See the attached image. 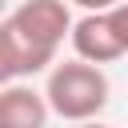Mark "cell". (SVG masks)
<instances>
[{
	"label": "cell",
	"mask_w": 128,
	"mask_h": 128,
	"mask_svg": "<svg viewBox=\"0 0 128 128\" xmlns=\"http://www.w3.org/2000/svg\"><path fill=\"white\" fill-rule=\"evenodd\" d=\"M76 20L68 0H24L0 24V76L4 84L24 80L56 64L64 36H72Z\"/></svg>",
	"instance_id": "cell-1"
},
{
	"label": "cell",
	"mask_w": 128,
	"mask_h": 128,
	"mask_svg": "<svg viewBox=\"0 0 128 128\" xmlns=\"http://www.w3.org/2000/svg\"><path fill=\"white\" fill-rule=\"evenodd\" d=\"M44 96L52 104V116L84 124V120H100V112L108 108L112 84H108V72L100 64H88L76 56V60H64L48 72Z\"/></svg>",
	"instance_id": "cell-2"
},
{
	"label": "cell",
	"mask_w": 128,
	"mask_h": 128,
	"mask_svg": "<svg viewBox=\"0 0 128 128\" xmlns=\"http://www.w3.org/2000/svg\"><path fill=\"white\" fill-rule=\"evenodd\" d=\"M68 40H72V52L88 64H112L128 52V44H124V36L112 20V8L108 12H84Z\"/></svg>",
	"instance_id": "cell-3"
},
{
	"label": "cell",
	"mask_w": 128,
	"mask_h": 128,
	"mask_svg": "<svg viewBox=\"0 0 128 128\" xmlns=\"http://www.w3.org/2000/svg\"><path fill=\"white\" fill-rule=\"evenodd\" d=\"M48 116L52 104L32 84L12 80L0 88V128H48Z\"/></svg>",
	"instance_id": "cell-4"
},
{
	"label": "cell",
	"mask_w": 128,
	"mask_h": 128,
	"mask_svg": "<svg viewBox=\"0 0 128 128\" xmlns=\"http://www.w3.org/2000/svg\"><path fill=\"white\" fill-rule=\"evenodd\" d=\"M68 4H76V8H84V12H108V8H116V4H124V0H68Z\"/></svg>",
	"instance_id": "cell-5"
},
{
	"label": "cell",
	"mask_w": 128,
	"mask_h": 128,
	"mask_svg": "<svg viewBox=\"0 0 128 128\" xmlns=\"http://www.w3.org/2000/svg\"><path fill=\"white\" fill-rule=\"evenodd\" d=\"M76 128H108V124H100V120H84V124H76Z\"/></svg>",
	"instance_id": "cell-6"
}]
</instances>
